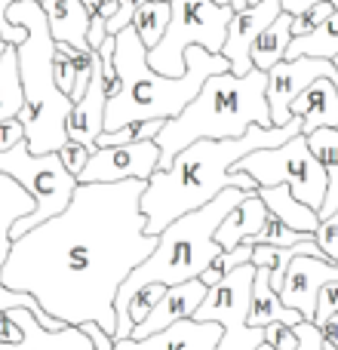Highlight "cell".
Masks as SVG:
<instances>
[{
	"mask_svg": "<svg viewBox=\"0 0 338 350\" xmlns=\"http://www.w3.org/2000/svg\"><path fill=\"white\" fill-rule=\"evenodd\" d=\"M283 12L280 0H259V3H249L243 10H234L228 22V37H224L222 55L231 62V71L234 74H246L252 71V43L274 18Z\"/></svg>",
	"mask_w": 338,
	"mask_h": 350,
	"instance_id": "13",
	"label": "cell"
},
{
	"mask_svg": "<svg viewBox=\"0 0 338 350\" xmlns=\"http://www.w3.org/2000/svg\"><path fill=\"white\" fill-rule=\"evenodd\" d=\"M333 62H335V68H338V55H335V59H333Z\"/></svg>",
	"mask_w": 338,
	"mask_h": 350,
	"instance_id": "47",
	"label": "cell"
},
{
	"mask_svg": "<svg viewBox=\"0 0 338 350\" xmlns=\"http://www.w3.org/2000/svg\"><path fill=\"white\" fill-rule=\"evenodd\" d=\"M314 234H302V230H292L286 221H280L274 212H268L265 224H261V230L255 237H249L246 243H252V246H259V243H268V246H296V243L302 240H311Z\"/></svg>",
	"mask_w": 338,
	"mask_h": 350,
	"instance_id": "29",
	"label": "cell"
},
{
	"mask_svg": "<svg viewBox=\"0 0 338 350\" xmlns=\"http://www.w3.org/2000/svg\"><path fill=\"white\" fill-rule=\"evenodd\" d=\"M329 280H338L335 261H329L326 255H296L289 261L283 286H280V298H283L286 308L298 310L302 320L314 323L317 295H320V286L329 283Z\"/></svg>",
	"mask_w": 338,
	"mask_h": 350,
	"instance_id": "12",
	"label": "cell"
},
{
	"mask_svg": "<svg viewBox=\"0 0 338 350\" xmlns=\"http://www.w3.org/2000/svg\"><path fill=\"white\" fill-rule=\"evenodd\" d=\"M298 55H320V59H335V55H338V10L323 25H317L311 34L292 37L289 49H286V59H298Z\"/></svg>",
	"mask_w": 338,
	"mask_h": 350,
	"instance_id": "27",
	"label": "cell"
},
{
	"mask_svg": "<svg viewBox=\"0 0 338 350\" xmlns=\"http://www.w3.org/2000/svg\"><path fill=\"white\" fill-rule=\"evenodd\" d=\"M320 332H323V338H326L329 345H335V347H338V314H333L326 323H323Z\"/></svg>",
	"mask_w": 338,
	"mask_h": 350,
	"instance_id": "42",
	"label": "cell"
},
{
	"mask_svg": "<svg viewBox=\"0 0 338 350\" xmlns=\"http://www.w3.org/2000/svg\"><path fill=\"white\" fill-rule=\"evenodd\" d=\"M142 3H145V0H117L114 16L105 18V28H108V34H111V37H117L123 28H129V25H133L135 10H139Z\"/></svg>",
	"mask_w": 338,
	"mask_h": 350,
	"instance_id": "35",
	"label": "cell"
},
{
	"mask_svg": "<svg viewBox=\"0 0 338 350\" xmlns=\"http://www.w3.org/2000/svg\"><path fill=\"white\" fill-rule=\"evenodd\" d=\"M25 108V90H22V77H18V59H16V46H6L0 55V123L18 117Z\"/></svg>",
	"mask_w": 338,
	"mask_h": 350,
	"instance_id": "26",
	"label": "cell"
},
{
	"mask_svg": "<svg viewBox=\"0 0 338 350\" xmlns=\"http://www.w3.org/2000/svg\"><path fill=\"white\" fill-rule=\"evenodd\" d=\"M0 172L12 175L34 197V209L12 224V240L22 237L25 230L37 228L47 218L59 215L71 203L74 191H77V175L62 163L59 151L31 154L25 139L16 142L12 148H6V151H0Z\"/></svg>",
	"mask_w": 338,
	"mask_h": 350,
	"instance_id": "7",
	"label": "cell"
},
{
	"mask_svg": "<svg viewBox=\"0 0 338 350\" xmlns=\"http://www.w3.org/2000/svg\"><path fill=\"white\" fill-rule=\"evenodd\" d=\"M252 243H240V246H234V249H224L222 255H218L212 265L216 267H222V271H231V267H237V265H243V261H252Z\"/></svg>",
	"mask_w": 338,
	"mask_h": 350,
	"instance_id": "38",
	"label": "cell"
},
{
	"mask_svg": "<svg viewBox=\"0 0 338 350\" xmlns=\"http://www.w3.org/2000/svg\"><path fill=\"white\" fill-rule=\"evenodd\" d=\"M255 350H274L271 345H259V347H255Z\"/></svg>",
	"mask_w": 338,
	"mask_h": 350,
	"instance_id": "46",
	"label": "cell"
},
{
	"mask_svg": "<svg viewBox=\"0 0 338 350\" xmlns=\"http://www.w3.org/2000/svg\"><path fill=\"white\" fill-rule=\"evenodd\" d=\"M335 12V3L333 0H320V3H311L308 10L296 12L292 16V37H302V34H311L317 25H323L329 16Z\"/></svg>",
	"mask_w": 338,
	"mask_h": 350,
	"instance_id": "31",
	"label": "cell"
},
{
	"mask_svg": "<svg viewBox=\"0 0 338 350\" xmlns=\"http://www.w3.org/2000/svg\"><path fill=\"white\" fill-rule=\"evenodd\" d=\"M259 197L265 200L268 212L286 221L292 230H302V234H314L317 224H320V215L317 209H311L304 200H298L292 193L289 185H271V187H259Z\"/></svg>",
	"mask_w": 338,
	"mask_h": 350,
	"instance_id": "22",
	"label": "cell"
},
{
	"mask_svg": "<svg viewBox=\"0 0 338 350\" xmlns=\"http://www.w3.org/2000/svg\"><path fill=\"white\" fill-rule=\"evenodd\" d=\"M268 267L265 265H255V280H252V304H249V317L246 323L249 326H259L265 329L268 323H289V326H296V323H302V314L292 308H286L283 298H280V292L271 286V280H268Z\"/></svg>",
	"mask_w": 338,
	"mask_h": 350,
	"instance_id": "20",
	"label": "cell"
},
{
	"mask_svg": "<svg viewBox=\"0 0 338 350\" xmlns=\"http://www.w3.org/2000/svg\"><path fill=\"white\" fill-rule=\"evenodd\" d=\"M25 139V126L18 117H10V120L0 123V151H6V148H12L16 142Z\"/></svg>",
	"mask_w": 338,
	"mask_h": 350,
	"instance_id": "39",
	"label": "cell"
},
{
	"mask_svg": "<svg viewBox=\"0 0 338 350\" xmlns=\"http://www.w3.org/2000/svg\"><path fill=\"white\" fill-rule=\"evenodd\" d=\"M292 114L302 117V133L311 135L320 126L338 129V86L329 77H320L302 90V96L292 102Z\"/></svg>",
	"mask_w": 338,
	"mask_h": 350,
	"instance_id": "19",
	"label": "cell"
},
{
	"mask_svg": "<svg viewBox=\"0 0 338 350\" xmlns=\"http://www.w3.org/2000/svg\"><path fill=\"white\" fill-rule=\"evenodd\" d=\"M314 240H317V246L323 249V255L338 265V209L333 215L320 218V224H317V230H314Z\"/></svg>",
	"mask_w": 338,
	"mask_h": 350,
	"instance_id": "33",
	"label": "cell"
},
{
	"mask_svg": "<svg viewBox=\"0 0 338 350\" xmlns=\"http://www.w3.org/2000/svg\"><path fill=\"white\" fill-rule=\"evenodd\" d=\"M252 123L274 126L268 108V71L252 68L243 77L234 71L209 74L185 111L164 120V129L154 139L160 148V170H166L175 154L191 142L237 139Z\"/></svg>",
	"mask_w": 338,
	"mask_h": 350,
	"instance_id": "5",
	"label": "cell"
},
{
	"mask_svg": "<svg viewBox=\"0 0 338 350\" xmlns=\"http://www.w3.org/2000/svg\"><path fill=\"white\" fill-rule=\"evenodd\" d=\"M333 314H338V280H329V283L320 286V295H317V314L314 323L323 326Z\"/></svg>",
	"mask_w": 338,
	"mask_h": 350,
	"instance_id": "36",
	"label": "cell"
},
{
	"mask_svg": "<svg viewBox=\"0 0 338 350\" xmlns=\"http://www.w3.org/2000/svg\"><path fill=\"white\" fill-rule=\"evenodd\" d=\"M164 292H166V283H145L142 289L133 292V298H129V304H127L133 326H135V323H142L148 314H151V308L160 301V298H164Z\"/></svg>",
	"mask_w": 338,
	"mask_h": 350,
	"instance_id": "30",
	"label": "cell"
},
{
	"mask_svg": "<svg viewBox=\"0 0 338 350\" xmlns=\"http://www.w3.org/2000/svg\"><path fill=\"white\" fill-rule=\"evenodd\" d=\"M160 170V148L154 139L127 142V145H102L90 154L77 181H120V178H151Z\"/></svg>",
	"mask_w": 338,
	"mask_h": 350,
	"instance_id": "11",
	"label": "cell"
},
{
	"mask_svg": "<svg viewBox=\"0 0 338 350\" xmlns=\"http://www.w3.org/2000/svg\"><path fill=\"white\" fill-rule=\"evenodd\" d=\"M292 43V12H280L252 43V65L268 71L277 62L286 59V49Z\"/></svg>",
	"mask_w": 338,
	"mask_h": 350,
	"instance_id": "25",
	"label": "cell"
},
{
	"mask_svg": "<svg viewBox=\"0 0 338 350\" xmlns=\"http://www.w3.org/2000/svg\"><path fill=\"white\" fill-rule=\"evenodd\" d=\"M265 345H271L274 350H296L298 347V332L289 323H268L265 326Z\"/></svg>",
	"mask_w": 338,
	"mask_h": 350,
	"instance_id": "34",
	"label": "cell"
},
{
	"mask_svg": "<svg viewBox=\"0 0 338 350\" xmlns=\"http://www.w3.org/2000/svg\"><path fill=\"white\" fill-rule=\"evenodd\" d=\"M10 22H18L28 28V37L16 46L18 59V77L25 90V108L18 114L25 126V142L31 154H49L59 151L68 142V111H71V96L55 86L53 77V55H55V37L49 31L47 12L40 0H12L6 10Z\"/></svg>",
	"mask_w": 338,
	"mask_h": 350,
	"instance_id": "6",
	"label": "cell"
},
{
	"mask_svg": "<svg viewBox=\"0 0 338 350\" xmlns=\"http://www.w3.org/2000/svg\"><path fill=\"white\" fill-rule=\"evenodd\" d=\"M249 3H259V0H249Z\"/></svg>",
	"mask_w": 338,
	"mask_h": 350,
	"instance_id": "48",
	"label": "cell"
},
{
	"mask_svg": "<svg viewBox=\"0 0 338 350\" xmlns=\"http://www.w3.org/2000/svg\"><path fill=\"white\" fill-rule=\"evenodd\" d=\"M246 193L249 191H243V187H224L216 200H209L200 209L185 212V215H179L175 221H169L160 230L154 252L139 267H133V273L117 289V298H114L117 335L114 338H129V332H133V320H129L127 304L135 289H142L145 283L175 286V283L197 280L222 255V246L216 243V228L231 212V206H237Z\"/></svg>",
	"mask_w": 338,
	"mask_h": 350,
	"instance_id": "4",
	"label": "cell"
},
{
	"mask_svg": "<svg viewBox=\"0 0 338 350\" xmlns=\"http://www.w3.org/2000/svg\"><path fill=\"white\" fill-rule=\"evenodd\" d=\"M302 133V117L292 114L283 126H252L237 139H197L187 148H181L166 170H157L145 181L142 193V209L148 215L145 230L160 234L169 221L191 209H200L209 200H216L224 187H243V191H259V181L249 172H237L231 166L249 151L259 148L283 145L286 139Z\"/></svg>",
	"mask_w": 338,
	"mask_h": 350,
	"instance_id": "2",
	"label": "cell"
},
{
	"mask_svg": "<svg viewBox=\"0 0 338 350\" xmlns=\"http://www.w3.org/2000/svg\"><path fill=\"white\" fill-rule=\"evenodd\" d=\"M206 289L209 286L203 280H187V283H175V286H166L164 298L151 308V314L145 317L142 323H135L129 338H145V335H154V332H164L166 326H172L175 320H185V317H194V310L200 308V301L206 298Z\"/></svg>",
	"mask_w": 338,
	"mask_h": 350,
	"instance_id": "17",
	"label": "cell"
},
{
	"mask_svg": "<svg viewBox=\"0 0 338 350\" xmlns=\"http://www.w3.org/2000/svg\"><path fill=\"white\" fill-rule=\"evenodd\" d=\"M105 105H108V90H105V80H102V59H92V77H90V86L86 92L71 105L68 111V120H65V129H68V139H77L83 142L90 151H96V139L102 135L105 129Z\"/></svg>",
	"mask_w": 338,
	"mask_h": 350,
	"instance_id": "16",
	"label": "cell"
},
{
	"mask_svg": "<svg viewBox=\"0 0 338 350\" xmlns=\"http://www.w3.org/2000/svg\"><path fill=\"white\" fill-rule=\"evenodd\" d=\"M308 145L323 163V170H326V197H323V206L317 209V215L326 218L338 209V129L335 126L314 129L308 135Z\"/></svg>",
	"mask_w": 338,
	"mask_h": 350,
	"instance_id": "24",
	"label": "cell"
},
{
	"mask_svg": "<svg viewBox=\"0 0 338 350\" xmlns=\"http://www.w3.org/2000/svg\"><path fill=\"white\" fill-rule=\"evenodd\" d=\"M114 62L117 71H120V92H114L105 105L102 133H114V129L135 120H169L179 111H185V105L197 96L209 74L231 71V62L222 53H209L203 46H187L185 74L166 77V74L154 71L148 65V46L135 34L133 25L117 34Z\"/></svg>",
	"mask_w": 338,
	"mask_h": 350,
	"instance_id": "3",
	"label": "cell"
},
{
	"mask_svg": "<svg viewBox=\"0 0 338 350\" xmlns=\"http://www.w3.org/2000/svg\"><path fill=\"white\" fill-rule=\"evenodd\" d=\"M222 277H224V271H222V267H216V265H209L203 273H200V280H203L206 286H216Z\"/></svg>",
	"mask_w": 338,
	"mask_h": 350,
	"instance_id": "43",
	"label": "cell"
},
{
	"mask_svg": "<svg viewBox=\"0 0 338 350\" xmlns=\"http://www.w3.org/2000/svg\"><path fill=\"white\" fill-rule=\"evenodd\" d=\"M6 46H10V43H6L3 37H0V55H3V49H6Z\"/></svg>",
	"mask_w": 338,
	"mask_h": 350,
	"instance_id": "45",
	"label": "cell"
},
{
	"mask_svg": "<svg viewBox=\"0 0 338 350\" xmlns=\"http://www.w3.org/2000/svg\"><path fill=\"white\" fill-rule=\"evenodd\" d=\"M234 16L231 3L216 0H172V16H169L166 34L157 46L148 49V65L166 77L185 74V49L203 46L209 53H222L228 22Z\"/></svg>",
	"mask_w": 338,
	"mask_h": 350,
	"instance_id": "8",
	"label": "cell"
},
{
	"mask_svg": "<svg viewBox=\"0 0 338 350\" xmlns=\"http://www.w3.org/2000/svg\"><path fill=\"white\" fill-rule=\"evenodd\" d=\"M231 170L249 172L259 181V187L289 185L292 193H296L298 200H304L311 209H320L323 197H326V170H323V163L317 160V154L311 151L304 133L286 139L283 145L249 151L246 157H240Z\"/></svg>",
	"mask_w": 338,
	"mask_h": 350,
	"instance_id": "9",
	"label": "cell"
},
{
	"mask_svg": "<svg viewBox=\"0 0 338 350\" xmlns=\"http://www.w3.org/2000/svg\"><path fill=\"white\" fill-rule=\"evenodd\" d=\"M268 218V206L265 200L259 197V191H249L246 197L240 200L237 206H231V212L222 218V224L216 228V243L224 249H234L240 243H246L249 237H255L261 230Z\"/></svg>",
	"mask_w": 338,
	"mask_h": 350,
	"instance_id": "18",
	"label": "cell"
},
{
	"mask_svg": "<svg viewBox=\"0 0 338 350\" xmlns=\"http://www.w3.org/2000/svg\"><path fill=\"white\" fill-rule=\"evenodd\" d=\"M6 310L22 323V338L0 341V350H96V341L83 326H62L53 332V329L40 326L37 317L22 304Z\"/></svg>",
	"mask_w": 338,
	"mask_h": 350,
	"instance_id": "15",
	"label": "cell"
},
{
	"mask_svg": "<svg viewBox=\"0 0 338 350\" xmlns=\"http://www.w3.org/2000/svg\"><path fill=\"white\" fill-rule=\"evenodd\" d=\"M90 148L83 145V142H77V139H68L65 145L59 148V157H62V163L68 166L74 175H80L83 172V166H86V160H90Z\"/></svg>",
	"mask_w": 338,
	"mask_h": 350,
	"instance_id": "37",
	"label": "cell"
},
{
	"mask_svg": "<svg viewBox=\"0 0 338 350\" xmlns=\"http://www.w3.org/2000/svg\"><path fill=\"white\" fill-rule=\"evenodd\" d=\"M53 77H55V86H59L65 96H71L74 86H77V65L74 59L65 53L62 43H55V55H53Z\"/></svg>",
	"mask_w": 338,
	"mask_h": 350,
	"instance_id": "32",
	"label": "cell"
},
{
	"mask_svg": "<svg viewBox=\"0 0 338 350\" xmlns=\"http://www.w3.org/2000/svg\"><path fill=\"white\" fill-rule=\"evenodd\" d=\"M114 10H117V0H102V6H99V16H114Z\"/></svg>",
	"mask_w": 338,
	"mask_h": 350,
	"instance_id": "44",
	"label": "cell"
},
{
	"mask_svg": "<svg viewBox=\"0 0 338 350\" xmlns=\"http://www.w3.org/2000/svg\"><path fill=\"white\" fill-rule=\"evenodd\" d=\"M105 37H108V28H105V16L92 12V16H90V28H86V43H90V49H99V46H102Z\"/></svg>",
	"mask_w": 338,
	"mask_h": 350,
	"instance_id": "40",
	"label": "cell"
},
{
	"mask_svg": "<svg viewBox=\"0 0 338 350\" xmlns=\"http://www.w3.org/2000/svg\"><path fill=\"white\" fill-rule=\"evenodd\" d=\"M142 193L145 178L77 181L59 215L12 240L0 283L31 292L68 326L96 323L114 338L117 289L157 246V234L145 230Z\"/></svg>",
	"mask_w": 338,
	"mask_h": 350,
	"instance_id": "1",
	"label": "cell"
},
{
	"mask_svg": "<svg viewBox=\"0 0 338 350\" xmlns=\"http://www.w3.org/2000/svg\"><path fill=\"white\" fill-rule=\"evenodd\" d=\"M169 16H172V0H145V3L135 10L133 28H135V34L142 37V43H145L148 49L157 46L160 37L166 34Z\"/></svg>",
	"mask_w": 338,
	"mask_h": 350,
	"instance_id": "28",
	"label": "cell"
},
{
	"mask_svg": "<svg viewBox=\"0 0 338 350\" xmlns=\"http://www.w3.org/2000/svg\"><path fill=\"white\" fill-rule=\"evenodd\" d=\"M222 326L212 320H175L164 332L145 335V338H111L114 350H218Z\"/></svg>",
	"mask_w": 338,
	"mask_h": 350,
	"instance_id": "14",
	"label": "cell"
},
{
	"mask_svg": "<svg viewBox=\"0 0 338 350\" xmlns=\"http://www.w3.org/2000/svg\"><path fill=\"white\" fill-rule=\"evenodd\" d=\"M252 261L231 267L216 286L206 289V298L194 310V320H212L222 326L218 350H255L259 345H265V329L246 323L249 304H252Z\"/></svg>",
	"mask_w": 338,
	"mask_h": 350,
	"instance_id": "10",
	"label": "cell"
},
{
	"mask_svg": "<svg viewBox=\"0 0 338 350\" xmlns=\"http://www.w3.org/2000/svg\"><path fill=\"white\" fill-rule=\"evenodd\" d=\"M40 6L47 12L49 31L55 40H65L77 49H90V43H86L90 12H86L83 0H40Z\"/></svg>",
	"mask_w": 338,
	"mask_h": 350,
	"instance_id": "21",
	"label": "cell"
},
{
	"mask_svg": "<svg viewBox=\"0 0 338 350\" xmlns=\"http://www.w3.org/2000/svg\"><path fill=\"white\" fill-rule=\"evenodd\" d=\"M34 209V197L18 185L12 175L0 172V265L12 246V224Z\"/></svg>",
	"mask_w": 338,
	"mask_h": 350,
	"instance_id": "23",
	"label": "cell"
},
{
	"mask_svg": "<svg viewBox=\"0 0 338 350\" xmlns=\"http://www.w3.org/2000/svg\"><path fill=\"white\" fill-rule=\"evenodd\" d=\"M83 329L92 335V341H96V350H114V345H111V335H105L102 329L96 326V323H83Z\"/></svg>",
	"mask_w": 338,
	"mask_h": 350,
	"instance_id": "41",
	"label": "cell"
}]
</instances>
